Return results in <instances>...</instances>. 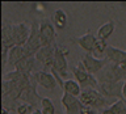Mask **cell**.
Segmentation results:
<instances>
[{"label": "cell", "instance_id": "6da1fadb", "mask_svg": "<svg viewBox=\"0 0 126 114\" xmlns=\"http://www.w3.org/2000/svg\"><path fill=\"white\" fill-rule=\"evenodd\" d=\"M79 100L83 104V106H88V108H93V109H105L109 108L110 105H113L116 101H112L110 98L104 97L102 94L98 92L96 88H87L83 89V92L79 97Z\"/></svg>", "mask_w": 126, "mask_h": 114}, {"label": "cell", "instance_id": "7a4b0ae2", "mask_svg": "<svg viewBox=\"0 0 126 114\" xmlns=\"http://www.w3.org/2000/svg\"><path fill=\"white\" fill-rule=\"evenodd\" d=\"M96 77L98 83H121L126 80V70L109 62Z\"/></svg>", "mask_w": 126, "mask_h": 114}, {"label": "cell", "instance_id": "3957f363", "mask_svg": "<svg viewBox=\"0 0 126 114\" xmlns=\"http://www.w3.org/2000/svg\"><path fill=\"white\" fill-rule=\"evenodd\" d=\"M67 53L68 50L62 49L59 45L55 43V54L54 60L51 64V70L55 71L62 79H66L68 76V60H67Z\"/></svg>", "mask_w": 126, "mask_h": 114}, {"label": "cell", "instance_id": "277c9868", "mask_svg": "<svg viewBox=\"0 0 126 114\" xmlns=\"http://www.w3.org/2000/svg\"><path fill=\"white\" fill-rule=\"evenodd\" d=\"M71 72H72V75L75 76V79H76V81L84 89H87V88H97V85H98L97 77L94 76V75H91L88 71L83 67V64L80 62L71 68Z\"/></svg>", "mask_w": 126, "mask_h": 114}, {"label": "cell", "instance_id": "5b68a950", "mask_svg": "<svg viewBox=\"0 0 126 114\" xmlns=\"http://www.w3.org/2000/svg\"><path fill=\"white\" fill-rule=\"evenodd\" d=\"M25 49L30 57H34L39 50L42 49V41H41V34H39V21L33 20L30 24V35L28 39Z\"/></svg>", "mask_w": 126, "mask_h": 114}, {"label": "cell", "instance_id": "8992f818", "mask_svg": "<svg viewBox=\"0 0 126 114\" xmlns=\"http://www.w3.org/2000/svg\"><path fill=\"white\" fill-rule=\"evenodd\" d=\"M80 63L91 75H98L109 63L108 58H97L92 54H84L80 58Z\"/></svg>", "mask_w": 126, "mask_h": 114}, {"label": "cell", "instance_id": "52a82bcc", "mask_svg": "<svg viewBox=\"0 0 126 114\" xmlns=\"http://www.w3.org/2000/svg\"><path fill=\"white\" fill-rule=\"evenodd\" d=\"M39 34H41L42 47L55 45L57 39V29H55L51 18H42L39 21Z\"/></svg>", "mask_w": 126, "mask_h": 114}, {"label": "cell", "instance_id": "ba28073f", "mask_svg": "<svg viewBox=\"0 0 126 114\" xmlns=\"http://www.w3.org/2000/svg\"><path fill=\"white\" fill-rule=\"evenodd\" d=\"M122 88H124V81H121V83H98L96 89L106 98L121 100V98H124V96H122Z\"/></svg>", "mask_w": 126, "mask_h": 114}, {"label": "cell", "instance_id": "9c48e42d", "mask_svg": "<svg viewBox=\"0 0 126 114\" xmlns=\"http://www.w3.org/2000/svg\"><path fill=\"white\" fill-rule=\"evenodd\" d=\"M37 81L34 80L33 75H32V83L30 85L28 86L26 89L22 90L21 93V97H20V101L21 102H25V104L30 105L32 108H37L39 105L41 106V101H42V97H39V94L37 92Z\"/></svg>", "mask_w": 126, "mask_h": 114}, {"label": "cell", "instance_id": "30bf717a", "mask_svg": "<svg viewBox=\"0 0 126 114\" xmlns=\"http://www.w3.org/2000/svg\"><path fill=\"white\" fill-rule=\"evenodd\" d=\"M13 29V39L16 46H25L28 39L30 35V25H28L26 22H16L12 26Z\"/></svg>", "mask_w": 126, "mask_h": 114}, {"label": "cell", "instance_id": "8fae6325", "mask_svg": "<svg viewBox=\"0 0 126 114\" xmlns=\"http://www.w3.org/2000/svg\"><path fill=\"white\" fill-rule=\"evenodd\" d=\"M34 80L37 81L38 85H41L42 88H45L47 90H54L55 86L58 85V81L55 76L49 71H37V72L33 73Z\"/></svg>", "mask_w": 126, "mask_h": 114}, {"label": "cell", "instance_id": "7c38bea8", "mask_svg": "<svg viewBox=\"0 0 126 114\" xmlns=\"http://www.w3.org/2000/svg\"><path fill=\"white\" fill-rule=\"evenodd\" d=\"M61 104L64 108L66 114H80L81 109H83V104L79 100V97H74L67 93L62 94Z\"/></svg>", "mask_w": 126, "mask_h": 114}, {"label": "cell", "instance_id": "4fadbf2b", "mask_svg": "<svg viewBox=\"0 0 126 114\" xmlns=\"http://www.w3.org/2000/svg\"><path fill=\"white\" fill-rule=\"evenodd\" d=\"M54 54H55V45L43 46L34 57L38 63L43 64L45 71H47V70H51V64H53V60H54Z\"/></svg>", "mask_w": 126, "mask_h": 114}, {"label": "cell", "instance_id": "5bb4252c", "mask_svg": "<svg viewBox=\"0 0 126 114\" xmlns=\"http://www.w3.org/2000/svg\"><path fill=\"white\" fill-rule=\"evenodd\" d=\"M105 58H108L109 62H112L114 64L122 67L124 70H126V51L125 50L109 45L105 51Z\"/></svg>", "mask_w": 126, "mask_h": 114}, {"label": "cell", "instance_id": "9a60e30c", "mask_svg": "<svg viewBox=\"0 0 126 114\" xmlns=\"http://www.w3.org/2000/svg\"><path fill=\"white\" fill-rule=\"evenodd\" d=\"M71 41L76 42L87 54H93L94 45L97 42V37H94V34H92L91 31H87L85 34L79 35V37H74Z\"/></svg>", "mask_w": 126, "mask_h": 114}, {"label": "cell", "instance_id": "2e32d148", "mask_svg": "<svg viewBox=\"0 0 126 114\" xmlns=\"http://www.w3.org/2000/svg\"><path fill=\"white\" fill-rule=\"evenodd\" d=\"M13 24L9 21H4L1 26V47L3 49H13L15 39H13V29H12Z\"/></svg>", "mask_w": 126, "mask_h": 114}, {"label": "cell", "instance_id": "e0dca14e", "mask_svg": "<svg viewBox=\"0 0 126 114\" xmlns=\"http://www.w3.org/2000/svg\"><path fill=\"white\" fill-rule=\"evenodd\" d=\"M5 80L13 81L20 89L24 90V89H26L28 86L30 85L32 76H26V75H24L21 72H17V71H12V72H8L5 75Z\"/></svg>", "mask_w": 126, "mask_h": 114}, {"label": "cell", "instance_id": "ac0fdd59", "mask_svg": "<svg viewBox=\"0 0 126 114\" xmlns=\"http://www.w3.org/2000/svg\"><path fill=\"white\" fill-rule=\"evenodd\" d=\"M28 57H30L28 54V51L25 49V46H15L13 49L9 50V55H8V64L16 66L17 63H20L22 59H25Z\"/></svg>", "mask_w": 126, "mask_h": 114}, {"label": "cell", "instance_id": "d6986e66", "mask_svg": "<svg viewBox=\"0 0 126 114\" xmlns=\"http://www.w3.org/2000/svg\"><path fill=\"white\" fill-rule=\"evenodd\" d=\"M51 21H53L55 29L64 30L68 25V16H67L64 9H55L53 16H51Z\"/></svg>", "mask_w": 126, "mask_h": 114}, {"label": "cell", "instance_id": "ffe728a7", "mask_svg": "<svg viewBox=\"0 0 126 114\" xmlns=\"http://www.w3.org/2000/svg\"><path fill=\"white\" fill-rule=\"evenodd\" d=\"M35 63H37L35 57H28L15 66V71L21 72L24 75H26V76H32V71L35 67Z\"/></svg>", "mask_w": 126, "mask_h": 114}, {"label": "cell", "instance_id": "44dd1931", "mask_svg": "<svg viewBox=\"0 0 126 114\" xmlns=\"http://www.w3.org/2000/svg\"><path fill=\"white\" fill-rule=\"evenodd\" d=\"M114 30H116V22H114V20H109V21L102 24V25L97 29L96 37L98 39H101V41H106V39L114 33Z\"/></svg>", "mask_w": 126, "mask_h": 114}, {"label": "cell", "instance_id": "7402d4cb", "mask_svg": "<svg viewBox=\"0 0 126 114\" xmlns=\"http://www.w3.org/2000/svg\"><path fill=\"white\" fill-rule=\"evenodd\" d=\"M63 90H64V93L71 94V96H74V97H80V94L83 92L81 85L79 84L76 80H74V79H67V80H64Z\"/></svg>", "mask_w": 126, "mask_h": 114}, {"label": "cell", "instance_id": "603a6c76", "mask_svg": "<svg viewBox=\"0 0 126 114\" xmlns=\"http://www.w3.org/2000/svg\"><path fill=\"white\" fill-rule=\"evenodd\" d=\"M100 114H126V101L124 98L117 100L109 108L102 109Z\"/></svg>", "mask_w": 126, "mask_h": 114}, {"label": "cell", "instance_id": "cb8c5ba5", "mask_svg": "<svg viewBox=\"0 0 126 114\" xmlns=\"http://www.w3.org/2000/svg\"><path fill=\"white\" fill-rule=\"evenodd\" d=\"M41 112L42 114H55L57 113V106L49 97H42L41 101Z\"/></svg>", "mask_w": 126, "mask_h": 114}, {"label": "cell", "instance_id": "d4e9b609", "mask_svg": "<svg viewBox=\"0 0 126 114\" xmlns=\"http://www.w3.org/2000/svg\"><path fill=\"white\" fill-rule=\"evenodd\" d=\"M108 43H106V41H101V39L97 38V42L96 45H94V50H93V54L94 55H105V51L106 49H108Z\"/></svg>", "mask_w": 126, "mask_h": 114}, {"label": "cell", "instance_id": "484cf974", "mask_svg": "<svg viewBox=\"0 0 126 114\" xmlns=\"http://www.w3.org/2000/svg\"><path fill=\"white\" fill-rule=\"evenodd\" d=\"M15 113L16 114H32V106L20 101L15 109Z\"/></svg>", "mask_w": 126, "mask_h": 114}, {"label": "cell", "instance_id": "4316f807", "mask_svg": "<svg viewBox=\"0 0 126 114\" xmlns=\"http://www.w3.org/2000/svg\"><path fill=\"white\" fill-rule=\"evenodd\" d=\"M80 114H98V113H97V110H96V109H93V108H88V106H83V109H81Z\"/></svg>", "mask_w": 126, "mask_h": 114}, {"label": "cell", "instance_id": "83f0119b", "mask_svg": "<svg viewBox=\"0 0 126 114\" xmlns=\"http://www.w3.org/2000/svg\"><path fill=\"white\" fill-rule=\"evenodd\" d=\"M122 96H124V100H126V80L124 81V88H122Z\"/></svg>", "mask_w": 126, "mask_h": 114}, {"label": "cell", "instance_id": "f1b7e54d", "mask_svg": "<svg viewBox=\"0 0 126 114\" xmlns=\"http://www.w3.org/2000/svg\"><path fill=\"white\" fill-rule=\"evenodd\" d=\"M32 114H42V112H41V109H34L32 112Z\"/></svg>", "mask_w": 126, "mask_h": 114}, {"label": "cell", "instance_id": "f546056e", "mask_svg": "<svg viewBox=\"0 0 126 114\" xmlns=\"http://www.w3.org/2000/svg\"><path fill=\"white\" fill-rule=\"evenodd\" d=\"M55 114H63L62 113V109L61 108H57V113H55Z\"/></svg>", "mask_w": 126, "mask_h": 114}, {"label": "cell", "instance_id": "4dcf8cb0", "mask_svg": "<svg viewBox=\"0 0 126 114\" xmlns=\"http://www.w3.org/2000/svg\"><path fill=\"white\" fill-rule=\"evenodd\" d=\"M121 5L124 7V8H126V3H124V1H122V3H121Z\"/></svg>", "mask_w": 126, "mask_h": 114}]
</instances>
